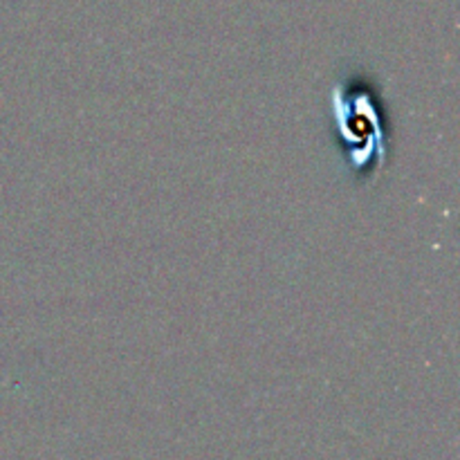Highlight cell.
Returning <instances> with one entry per match:
<instances>
[{
    "instance_id": "cell-1",
    "label": "cell",
    "mask_w": 460,
    "mask_h": 460,
    "mask_svg": "<svg viewBox=\"0 0 460 460\" xmlns=\"http://www.w3.org/2000/svg\"><path fill=\"white\" fill-rule=\"evenodd\" d=\"M340 106H344L349 111L350 117H355L353 121L344 119V117H337V126H340V133L344 137V142L350 144V160H353L355 169H362L368 162L373 160V155H382V135L380 126H377L376 115H373L371 99L367 94H337L335 99Z\"/></svg>"
}]
</instances>
